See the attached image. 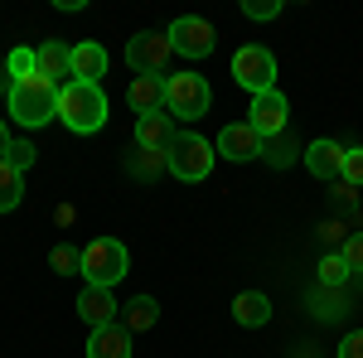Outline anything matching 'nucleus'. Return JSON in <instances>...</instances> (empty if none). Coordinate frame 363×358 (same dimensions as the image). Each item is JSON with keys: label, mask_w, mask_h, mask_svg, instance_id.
<instances>
[{"label": "nucleus", "mask_w": 363, "mask_h": 358, "mask_svg": "<svg viewBox=\"0 0 363 358\" xmlns=\"http://www.w3.org/2000/svg\"><path fill=\"white\" fill-rule=\"evenodd\" d=\"M296 155H306V150L296 145V136H291V131H281V136L262 140V160H267L272 169H286L291 160H296Z\"/></svg>", "instance_id": "aec40b11"}, {"label": "nucleus", "mask_w": 363, "mask_h": 358, "mask_svg": "<svg viewBox=\"0 0 363 358\" xmlns=\"http://www.w3.org/2000/svg\"><path fill=\"white\" fill-rule=\"evenodd\" d=\"M58 116H63L68 131L92 136V131L107 126V92L97 83H78V78H73L68 87H58Z\"/></svg>", "instance_id": "f257e3e1"}, {"label": "nucleus", "mask_w": 363, "mask_h": 358, "mask_svg": "<svg viewBox=\"0 0 363 358\" xmlns=\"http://www.w3.org/2000/svg\"><path fill=\"white\" fill-rule=\"evenodd\" d=\"M169 58H174V49H169V34H136V39H126V63L136 68V78H165L169 73Z\"/></svg>", "instance_id": "0eeeda50"}, {"label": "nucleus", "mask_w": 363, "mask_h": 358, "mask_svg": "<svg viewBox=\"0 0 363 358\" xmlns=\"http://www.w3.org/2000/svg\"><path fill=\"white\" fill-rule=\"evenodd\" d=\"M233 78H238V87H247L252 97L272 92L277 87V58H272V49H262V44L238 49L233 54Z\"/></svg>", "instance_id": "423d86ee"}, {"label": "nucleus", "mask_w": 363, "mask_h": 358, "mask_svg": "<svg viewBox=\"0 0 363 358\" xmlns=\"http://www.w3.org/2000/svg\"><path fill=\"white\" fill-rule=\"evenodd\" d=\"M102 73H107V49L92 44V39L73 44V78H78V83H97Z\"/></svg>", "instance_id": "f3484780"}, {"label": "nucleus", "mask_w": 363, "mask_h": 358, "mask_svg": "<svg viewBox=\"0 0 363 358\" xmlns=\"http://www.w3.org/2000/svg\"><path fill=\"white\" fill-rule=\"evenodd\" d=\"M49 267H54V276L83 272V252H78V247H54V252H49Z\"/></svg>", "instance_id": "393cba45"}, {"label": "nucleus", "mask_w": 363, "mask_h": 358, "mask_svg": "<svg viewBox=\"0 0 363 358\" xmlns=\"http://www.w3.org/2000/svg\"><path fill=\"white\" fill-rule=\"evenodd\" d=\"M5 150H10V126L0 121V160H5Z\"/></svg>", "instance_id": "7c9ffc66"}, {"label": "nucleus", "mask_w": 363, "mask_h": 358, "mask_svg": "<svg viewBox=\"0 0 363 358\" xmlns=\"http://www.w3.org/2000/svg\"><path fill=\"white\" fill-rule=\"evenodd\" d=\"M20 198H25V174L0 160V213H15V208H20Z\"/></svg>", "instance_id": "412c9836"}, {"label": "nucleus", "mask_w": 363, "mask_h": 358, "mask_svg": "<svg viewBox=\"0 0 363 358\" xmlns=\"http://www.w3.org/2000/svg\"><path fill=\"white\" fill-rule=\"evenodd\" d=\"M213 107V92H208V78L199 73H169V116L174 121H199Z\"/></svg>", "instance_id": "39448f33"}, {"label": "nucleus", "mask_w": 363, "mask_h": 358, "mask_svg": "<svg viewBox=\"0 0 363 358\" xmlns=\"http://www.w3.org/2000/svg\"><path fill=\"white\" fill-rule=\"evenodd\" d=\"M5 107H10V116L20 121V126H49L58 116V87L49 83V78H20V83H10V97H5Z\"/></svg>", "instance_id": "f03ea898"}, {"label": "nucleus", "mask_w": 363, "mask_h": 358, "mask_svg": "<svg viewBox=\"0 0 363 358\" xmlns=\"http://www.w3.org/2000/svg\"><path fill=\"white\" fill-rule=\"evenodd\" d=\"M126 169L136 179H155L160 169H169V155H160V150H136V160H126Z\"/></svg>", "instance_id": "4be33fe9"}, {"label": "nucleus", "mask_w": 363, "mask_h": 358, "mask_svg": "<svg viewBox=\"0 0 363 358\" xmlns=\"http://www.w3.org/2000/svg\"><path fill=\"white\" fill-rule=\"evenodd\" d=\"M344 150L349 145H339V140H310L306 145V165L315 179H339L344 174Z\"/></svg>", "instance_id": "2eb2a0df"}, {"label": "nucleus", "mask_w": 363, "mask_h": 358, "mask_svg": "<svg viewBox=\"0 0 363 358\" xmlns=\"http://www.w3.org/2000/svg\"><path fill=\"white\" fill-rule=\"evenodd\" d=\"M5 73H10V83L34 78V73H39V58H34V49H10V54H5Z\"/></svg>", "instance_id": "5701e85b"}, {"label": "nucleus", "mask_w": 363, "mask_h": 358, "mask_svg": "<svg viewBox=\"0 0 363 358\" xmlns=\"http://www.w3.org/2000/svg\"><path fill=\"white\" fill-rule=\"evenodd\" d=\"M126 310V330L131 334H145V330H155V320H160V305H155V296H131V305H121Z\"/></svg>", "instance_id": "6ab92c4d"}, {"label": "nucleus", "mask_w": 363, "mask_h": 358, "mask_svg": "<svg viewBox=\"0 0 363 358\" xmlns=\"http://www.w3.org/2000/svg\"><path fill=\"white\" fill-rule=\"evenodd\" d=\"M34 58H39V78H49L54 87H68L73 83V44H39L34 49Z\"/></svg>", "instance_id": "ddd939ff"}, {"label": "nucleus", "mask_w": 363, "mask_h": 358, "mask_svg": "<svg viewBox=\"0 0 363 358\" xmlns=\"http://www.w3.org/2000/svg\"><path fill=\"white\" fill-rule=\"evenodd\" d=\"M87 358H131V330L126 325L92 330L87 334Z\"/></svg>", "instance_id": "dca6fc26"}, {"label": "nucleus", "mask_w": 363, "mask_h": 358, "mask_svg": "<svg viewBox=\"0 0 363 358\" xmlns=\"http://www.w3.org/2000/svg\"><path fill=\"white\" fill-rule=\"evenodd\" d=\"M0 97H10V73H5V63H0Z\"/></svg>", "instance_id": "2f4dec72"}, {"label": "nucleus", "mask_w": 363, "mask_h": 358, "mask_svg": "<svg viewBox=\"0 0 363 358\" xmlns=\"http://www.w3.org/2000/svg\"><path fill=\"white\" fill-rule=\"evenodd\" d=\"M126 107L140 111V116L169 111V78H131L126 83Z\"/></svg>", "instance_id": "9d476101"}, {"label": "nucleus", "mask_w": 363, "mask_h": 358, "mask_svg": "<svg viewBox=\"0 0 363 358\" xmlns=\"http://www.w3.org/2000/svg\"><path fill=\"white\" fill-rule=\"evenodd\" d=\"M286 121H291V102H286V92H262V97H252V116H247V126L257 131L262 140H272L286 131Z\"/></svg>", "instance_id": "1a4fd4ad"}, {"label": "nucleus", "mask_w": 363, "mask_h": 358, "mask_svg": "<svg viewBox=\"0 0 363 358\" xmlns=\"http://www.w3.org/2000/svg\"><path fill=\"white\" fill-rule=\"evenodd\" d=\"M242 15H247V20H277L281 0H242Z\"/></svg>", "instance_id": "cd10ccee"}, {"label": "nucleus", "mask_w": 363, "mask_h": 358, "mask_svg": "<svg viewBox=\"0 0 363 358\" xmlns=\"http://www.w3.org/2000/svg\"><path fill=\"white\" fill-rule=\"evenodd\" d=\"M126 272H131V252H126L121 237H92L83 247V281L87 286H107L112 291Z\"/></svg>", "instance_id": "7ed1b4c3"}, {"label": "nucleus", "mask_w": 363, "mask_h": 358, "mask_svg": "<svg viewBox=\"0 0 363 358\" xmlns=\"http://www.w3.org/2000/svg\"><path fill=\"white\" fill-rule=\"evenodd\" d=\"M39 160V150H34V140H10V150H5V165H15L20 174H25L29 165Z\"/></svg>", "instance_id": "bb28decb"}, {"label": "nucleus", "mask_w": 363, "mask_h": 358, "mask_svg": "<svg viewBox=\"0 0 363 358\" xmlns=\"http://www.w3.org/2000/svg\"><path fill=\"white\" fill-rule=\"evenodd\" d=\"M349 262H344V252H330V257H320V281H325V286H344V281H349Z\"/></svg>", "instance_id": "b1692460"}, {"label": "nucleus", "mask_w": 363, "mask_h": 358, "mask_svg": "<svg viewBox=\"0 0 363 358\" xmlns=\"http://www.w3.org/2000/svg\"><path fill=\"white\" fill-rule=\"evenodd\" d=\"M339 358H363V330L344 334V344H339Z\"/></svg>", "instance_id": "c756f323"}, {"label": "nucleus", "mask_w": 363, "mask_h": 358, "mask_svg": "<svg viewBox=\"0 0 363 358\" xmlns=\"http://www.w3.org/2000/svg\"><path fill=\"white\" fill-rule=\"evenodd\" d=\"M223 160H262V136L252 131L247 121H233L218 131V145H213Z\"/></svg>", "instance_id": "f8f14e48"}, {"label": "nucleus", "mask_w": 363, "mask_h": 358, "mask_svg": "<svg viewBox=\"0 0 363 358\" xmlns=\"http://www.w3.org/2000/svg\"><path fill=\"white\" fill-rule=\"evenodd\" d=\"M349 189H363V145H349L344 150V174H339Z\"/></svg>", "instance_id": "a878e982"}, {"label": "nucleus", "mask_w": 363, "mask_h": 358, "mask_svg": "<svg viewBox=\"0 0 363 358\" xmlns=\"http://www.w3.org/2000/svg\"><path fill=\"white\" fill-rule=\"evenodd\" d=\"M213 160H218V150L203 136H194V131H179L174 145H169V174H174V179H189V184H194V179H208Z\"/></svg>", "instance_id": "20e7f679"}, {"label": "nucleus", "mask_w": 363, "mask_h": 358, "mask_svg": "<svg viewBox=\"0 0 363 358\" xmlns=\"http://www.w3.org/2000/svg\"><path fill=\"white\" fill-rule=\"evenodd\" d=\"M344 262H349V272H363V228L344 237Z\"/></svg>", "instance_id": "c85d7f7f"}, {"label": "nucleus", "mask_w": 363, "mask_h": 358, "mask_svg": "<svg viewBox=\"0 0 363 358\" xmlns=\"http://www.w3.org/2000/svg\"><path fill=\"white\" fill-rule=\"evenodd\" d=\"M116 296L107 291V286H83V296H78V315H83L87 330H107V325H116Z\"/></svg>", "instance_id": "9b49d317"}, {"label": "nucleus", "mask_w": 363, "mask_h": 358, "mask_svg": "<svg viewBox=\"0 0 363 358\" xmlns=\"http://www.w3.org/2000/svg\"><path fill=\"white\" fill-rule=\"evenodd\" d=\"M174 116L169 111H155V116H140L136 121V150H160L169 155V145H174Z\"/></svg>", "instance_id": "4468645a"}, {"label": "nucleus", "mask_w": 363, "mask_h": 358, "mask_svg": "<svg viewBox=\"0 0 363 358\" xmlns=\"http://www.w3.org/2000/svg\"><path fill=\"white\" fill-rule=\"evenodd\" d=\"M169 49L179 58H208L213 54V25L199 20V15H179L169 25Z\"/></svg>", "instance_id": "6e6552de"}, {"label": "nucleus", "mask_w": 363, "mask_h": 358, "mask_svg": "<svg viewBox=\"0 0 363 358\" xmlns=\"http://www.w3.org/2000/svg\"><path fill=\"white\" fill-rule=\"evenodd\" d=\"M233 320H238L242 330H262V325L272 320V301H267L262 291H242V296L233 301Z\"/></svg>", "instance_id": "a211bd4d"}]
</instances>
